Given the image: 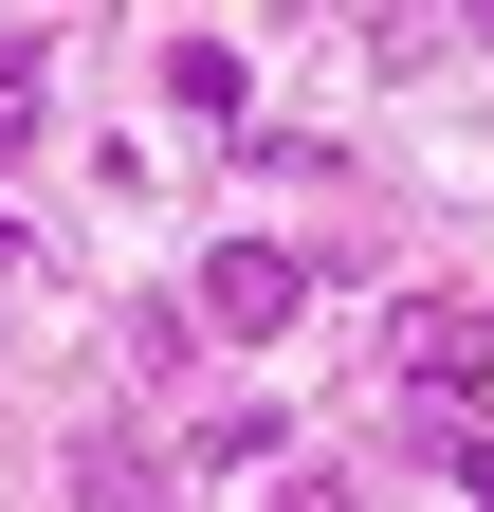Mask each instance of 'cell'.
<instances>
[{
	"mask_svg": "<svg viewBox=\"0 0 494 512\" xmlns=\"http://www.w3.org/2000/svg\"><path fill=\"white\" fill-rule=\"evenodd\" d=\"M74 494H92V512H165V458H147V421H74Z\"/></svg>",
	"mask_w": 494,
	"mask_h": 512,
	"instance_id": "cell-3",
	"label": "cell"
},
{
	"mask_svg": "<svg viewBox=\"0 0 494 512\" xmlns=\"http://www.w3.org/2000/svg\"><path fill=\"white\" fill-rule=\"evenodd\" d=\"M385 366H403V403L458 421L476 384H494V311H476V293H403V311H385Z\"/></svg>",
	"mask_w": 494,
	"mask_h": 512,
	"instance_id": "cell-1",
	"label": "cell"
},
{
	"mask_svg": "<svg viewBox=\"0 0 494 512\" xmlns=\"http://www.w3.org/2000/svg\"><path fill=\"white\" fill-rule=\"evenodd\" d=\"M165 110H202V128H238V37H165Z\"/></svg>",
	"mask_w": 494,
	"mask_h": 512,
	"instance_id": "cell-4",
	"label": "cell"
},
{
	"mask_svg": "<svg viewBox=\"0 0 494 512\" xmlns=\"http://www.w3.org/2000/svg\"><path fill=\"white\" fill-rule=\"evenodd\" d=\"M275 512H366V494H348V476H293V494H275Z\"/></svg>",
	"mask_w": 494,
	"mask_h": 512,
	"instance_id": "cell-6",
	"label": "cell"
},
{
	"mask_svg": "<svg viewBox=\"0 0 494 512\" xmlns=\"http://www.w3.org/2000/svg\"><path fill=\"white\" fill-rule=\"evenodd\" d=\"M293 311H312V256H293V238H220L202 256V330L220 348H275Z\"/></svg>",
	"mask_w": 494,
	"mask_h": 512,
	"instance_id": "cell-2",
	"label": "cell"
},
{
	"mask_svg": "<svg viewBox=\"0 0 494 512\" xmlns=\"http://www.w3.org/2000/svg\"><path fill=\"white\" fill-rule=\"evenodd\" d=\"M37 110H55V37H0V147H37Z\"/></svg>",
	"mask_w": 494,
	"mask_h": 512,
	"instance_id": "cell-5",
	"label": "cell"
}]
</instances>
